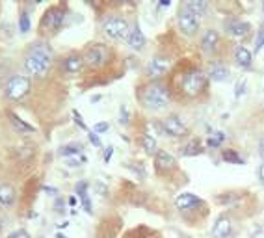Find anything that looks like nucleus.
<instances>
[{
    "mask_svg": "<svg viewBox=\"0 0 264 238\" xmlns=\"http://www.w3.org/2000/svg\"><path fill=\"white\" fill-rule=\"evenodd\" d=\"M52 67V50L45 43H36L30 47L28 54L24 56V69L28 75L36 78H43L48 75Z\"/></svg>",
    "mask_w": 264,
    "mask_h": 238,
    "instance_id": "nucleus-1",
    "label": "nucleus"
},
{
    "mask_svg": "<svg viewBox=\"0 0 264 238\" xmlns=\"http://www.w3.org/2000/svg\"><path fill=\"white\" fill-rule=\"evenodd\" d=\"M140 100L147 110L158 112V110H164V108L170 104L171 95H170V90H168L164 84H160V82H153V84L145 86V88L141 90Z\"/></svg>",
    "mask_w": 264,
    "mask_h": 238,
    "instance_id": "nucleus-2",
    "label": "nucleus"
},
{
    "mask_svg": "<svg viewBox=\"0 0 264 238\" xmlns=\"http://www.w3.org/2000/svg\"><path fill=\"white\" fill-rule=\"evenodd\" d=\"M207 75L199 69H192L182 75L180 90L186 97H197L207 90Z\"/></svg>",
    "mask_w": 264,
    "mask_h": 238,
    "instance_id": "nucleus-3",
    "label": "nucleus"
},
{
    "mask_svg": "<svg viewBox=\"0 0 264 238\" xmlns=\"http://www.w3.org/2000/svg\"><path fill=\"white\" fill-rule=\"evenodd\" d=\"M177 24L184 36H195L201 26V17H197L186 4H182L179 8V13H177Z\"/></svg>",
    "mask_w": 264,
    "mask_h": 238,
    "instance_id": "nucleus-4",
    "label": "nucleus"
},
{
    "mask_svg": "<svg viewBox=\"0 0 264 238\" xmlns=\"http://www.w3.org/2000/svg\"><path fill=\"white\" fill-rule=\"evenodd\" d=\"M30 78L24 77V75H15V77L9 78L8 84H6V97L9 100H21L30 93Z\"/></svg>",
    "mask_w": 264,
    "mask_h": 238,
    "instance_id": "nucleus-5",
    "label": "nucleus"
},
{
    "mask_svg": "<svg viewBox=\"0 0 264 238\" xmlns=\"http://www.w3.org/2000/svg\"><path fill=\"white\" fill-rule=\"evenodd\" d=\"M102 32H104L110 39L121 41V39L129 38L131 24L127 23L123 17H108V19L102 23Z\"/></svg>",
    "mask_w": 264,
    "mask_h": 238,
    "instance_id": "nucleus-6",
    "label": "nucleus"
},
{
    "mask_svg": "<svg viewBox=\"0 0 264 238\" xmlns=\"http://www.w3.org/2000/svg\"><path fill=\"white\" fill-rule=\"evenodd\" d=\"M110 60V50L106 45L102 43H95V45L88 47V50L84 52V63L91 69H99Z\"/></svg>",
    "mask_w": 264,
    "mask_h": 238,
    "instance_id": "nucleus-7",
    "label": "nucleus"
},
{
    "mask_svg": "<svg viewBox=\"0 0 264 238\" xmlns=\"http://www.w3.org/2000/svg\"><path fill=\"white\" fill-rule=\"evenodd\" d=\"M63 21H65V11L60 6H52L45 11V15L41 17V30L54 34L63 26Z\"/></svg>",
    "mask_w": 264,
    "mask_h": 238,
    "instance_id": "nucleus-8",
    "label": "nucleus"
},
{
    "mask_svg": "<svg viewBox=\"0 0 264 238\" xmlns=\"http://www.w3.org/2000/svg\"><path fill=\"white\" fill-rule=\"evenodd\" d=\"M162 131L168 134V136H173V138H179V136H184L188 132L186 125L180 121V117L177 115H170L162 121Z\"/></svg>",
    "mask_w": 264,
    "mask_h": 238,
    "instance_id": "nucleus-9",
    "label": "nucleus"
},
{
    "mask_svg": "<svg viewBox=\"0 0 264 238\" xmlns=\"http://www.w3.org/2000/svg\"><path fill=\"white\" fill-rule=\"evenodd\" d=\"M175 207L182 210V212H188V210H195V208L203 207V201L194 195V193H180L179 197L175 199Z\"/></svg>",
    "mask_w": 264,
    "mask_h": 238,
    "instance_id": "nucleus-10",
    "label": "nucleus"
},
{
    "mask_svg": "<svg viewBox=\"0 0 264 238\" xmlns=\"http://www.w3.org/2000/svg\"><path fill=\"white\" fill-rule=\"evenodd\" d=\"M225 30L231 38L240 39V38H246V36L249 34L251 24L246 23V21H240V19H231V21L225 24Z\"/></svg>",
    "mask_w": 264,
    "mask_h": 238,
    "instance_id": "nucleus-11",
    "label": "nucleus"
},
{
    "mask_svg": "<svg viewBox=\"0 0 264 238\" xmlns=\"http://www.w3.org/2000/svg\"><path fill=\"white\" fill-rule=\"evenodd\" d=\"M218 47H220V34H218L216 30H212V28H209V30H205V34H203L201 38V50L205 54H214L218 50Z\"/></svg>",
    "mask_w": 264,
    "mask_h": 238,
    "instance_id": "nucleus-12",
    "label": "nucleus"
},
{
    "mask_svg": "<svg viewBox=\"0 0 264 238\" xmlns=\"http://www.w3.org/2000/svg\"><path fill=\"white\" fill-rule=\"evenodd\" d=\"M82 67H84V56H80V54H69L62 62V69L67 75H77L82 71Z\"/></svg>",
    "mask_w": 264,
    "mask_h": 238,
    "instance_id": "nucleus-13",
    "label": "nucleus"
},
{
    "mask_svg": "<svg viewBox=\"0 0 264 238\" xmlns=\"http://www.w3.org/2000/svg\"><path fill=\"white\" fill-rule=\"evenodd\" d=\"M212 235L214 238H229L233 235V225H231V220L227 216H220L212 227Z\"/></svg>",
    "mask_w": 264,
    "mask_h": 238,
    "instance_id": "nucleus-14",
    "label": "nucleus"
},
{
    "mask_svg": "<svg viewBox=\"0 0 264 238\" xmlns=\"http://www.w3.org/2000/svg\"><path fill=\"white\" fill-rule=\"evenodd\" d=\"M207 77L210 80H214V82H225L227 78H229V69H227L225 63L221 62H214L209 65V69H207Z\"/></svg>",
    "mask_w": 264,
    "mask_h": 238,
    "instance_id": "nucleus-15",
    "label": "nucleus"
},
{
    "mask_svg": "<svg viewBox=\"0 0 264 238\" xmlns=\"http://www.w3.org/2000/svg\"><path fill=\"white\" fill-rule=\"evenodd\" d=\"M170 69V62L166 60V58H153L147 65V73L149 77L153 78H160L162 75H166Z\"/></svg>",
    "mask_w": 264,
    "mask_h": 238,
    "instance_id": "nucleus-16",
    "label": "nucleus"
},
{
    "mask_svg": "<svg viewBox=\"0 0 264 238\" xmlns=\"http://www.w3.org/2000/svg\"><path fill=\"white\" fill-rule=\"evenodd\" d=\"M127 43H129V47L134 48V50H141V48L145 47V36H143V32H141V28L138 24H134L131 28L129 38H127Z\"/></svg>",
    "mask_w": 264,
    "mask_h": 238,
    "instance_id": "nucleus-17",
    "label": "nucleus"
},
{
    "mask_svg": "<svg viewBox=\"0 0 264 238\" xmlns=\"http://www.w3.org/2000/svg\"><path fill=\"white\" fill-rule=\"evenodd\" d=\"M234 60H236V63L240 65L242 69H251V65H253V54H251L249 48L238 45L234 48Z\"/></svg>",
    "mask_w": 264,
    "mask_h": 238,
    "instance_id": "nucleus-18",
    "label": "nucleus"
},
{
    "mask_svg": "<svg viewBox=\"0 0 264 238\" xmlns=\"http://www.w3.org/2000/svg\"><path fill=\"white\" fill-rule=\"evenodd\" d=\"M175 158L171 156L168 151H158L155 156V166L158 171H168V169H173L175 168Z\"/></svg>",
    "mask_w": 264,
    "mask_h": 238,
    "instance_id": "nucleus-19",
    "label": "nucleus"
},
{
    "mask_svg": "<svg viewBox=\"0 0 264 238\" xmlns=\"http://www.w3.org/2000/svg\"><path fill=\"white\" fill-rule=\"evenodd\" d=\"M8 117H9V123H11V127L15 129L19 134H32V132L36 131L32 125H28L26 121H23L21 117L17 114H13V112H8Z\"/></svg>",
    "mask_w": 264,
    "mask_h": 238,
    "instance_id": "nucleus-20",
    "label": "nucleus"
},
{
    "mask_svg": "<svg viewBox=\"0 0 264 238\" xmlns=\"http://www.w3.org/2000/svg\"><path fill=\"white\" fill-rule=\"evenodd\" d=\"M182 4H186L188 8L194 11L197 17H205L209 13V6H210V0H184Z\"/></svg>",
    "mask_w": 264,
    "mask_h": 238,
    "instance_id": "nucleus-21",
    "label": "nucleus"
},
{
    "mask_svg": "<svg viewBox=\"0 0 264 238\" xmlns=\"http://www.w3.org/2000/svg\"><path fill=\"white\" fill-rule=\"evenodd\" d=\"M15 201V190L9 185H0V205L2 207H11Z\"/></svg>",
    "mask_w": 264,
    "mask_h": 238,
    "instance_id": "nucleus-22",
    "label": "nucleus"
},
{
    "mask_svg": "<svg viewBox=\"0 0 264 238\" xmlns=\"http://www.w3.org/2000/svg\"><path fill=\"white\" fill-rule=\"evenodd\" d=\"M77 193L80 201H82V207L88 214H91L93 212V208H91V201H89V195H88V185L86 183H78L77 185Z\"/></svg>",
    "mask_w": 264,
    "mask_h": 238,
    "instance_id": "nucleus-23",
    "label": "nucleus"
},
{
    "mask_svg": "<svg viewBox=\"0 0 264 238\" xmlns=\"http://www.w3.org/2000/svg\"><path fill=\"white\" fill-rule=\"evenodd\" d=\"M141 147H143V151L147 154L158 153V149H156V140L153 138V136H149V134H145V136L141 138Z\"/></svg>",
    "mask_w": 264,
    "mask_h": 238,
    "instance_id": "nucleus-24",
    "label": "nucleus"
},
{
    "mask_svg": "<svg viewBox=\"0 0 264 238\" xmlns=\"http://www.w3.org/2000/svg\"><path fill=\"white\" fill-rule=\"evenodd\" d=\"M203 153V147H201V143L199 142H190L186 147H184V151H182V154L184 156H195V154H201Z\"/></svg>",
    "mask_w": 264,
    "mask_h": 238,
    "instance_id": "nucleus-25",
    "label": "nucleus"
},
{
    "mask_svg": "<svg viewBox=\"0 0 264 238\" xmlns=\"http://www.w3.org/2000/svg\"><path fill=\"white\" fill-rule=\"evenodd\" d=\"M82 153V147L78 145V143H71V145H65L60 149V154L65 156V158H69V156H75V154H80Z\"/></svg>",
    "mask_w": 264,
    "mask_h": 238,
    "instance_id": "nucleus-26",
    "label": "nucleus"
},
{
    "mask_svg": "<svg viewBox=\"0 0 264 238\" xmlns=\"http://www.w3.org/2000/svg\"><path fill=\"white\" fill-rule=\"evenodd\" d=\"M221 158L225 162H231V164H244V160L240 158V154L236 153V151H231V149H225V151L221 153Z\"/></svg>",
    "mask_w": 264,
    "mask_h": 238,
    "instance_id": "nucleus-27",
    "label": "nucleus"
},
{
    "mask_svg": "<svg viewBox=\"0 0 264 238\" xmlns=\"http://www.w3.org/2000/svg\"><path fill=\"white\" fill-rule=\"evenodd\" d=\"M225 140V136H223V132H214L212 136H209V140H207V145L212 147V149H216V147L221 145V142Z\"/></svg>",
    "mask_w": 264,
    "mask_h": 238,
    "instance_id": "nucleus-28",
    "label": "nucleus"
},
{
    "mask_svg": "<svg viewBox=\"0 0 264 238\" xmlns=\"http://www.w3.org/2000/svg\"><path fill=\"white\" fill-rule=\"evenodd\" d=\"M88 160L84 154H75V156H69V158H65V164L71 166V168H77V166H82L84 162Z\"/></svg>",
    "mask_w": 264,
    "mask_h": 238,
    "instance_id": "nucleus-29",
    "label": "nucleus"
},
{
    "mask_svg": "<svg viewBox=\"0 0 264 238\" xmlns=\"http://www.w3.org/2000/svg\"><path fill=\"white\" fill-rule=\"evenodd\" d=\"M19 30H21V34H26L30 30V17H28V13L19 15Z\"/></svg>",
    "mask_w": 264,
    "mask_h": 238,
    "instance_id": "nucleus-30",
    "label": "nucleus"
},
{
    "mask_svg": "<svg viewBox=\"0 0 264 238\" xmlns=\"http://www.w3.org/2000/svg\"><path fill=\"white\" fill-rule=\"evenodd\" d=\"M264 47V24L261 26V30H259V34H257V39H255V50L259 52V50H263Z\"/></svg>",
    "mask_w": 264,
    "mask_h": 238,
    "instance_id": "nucleus-31",
    "label": "nucleus"
},
{
    "mask_svg": "<svg viewBox=\"0 0 264 238\" xmlns=\"http://www.w3.org/2000/svg\"><path fill=\"white\" fill-rule=\"evenodd\" d=\"M110 129V125L106 123V121H102V123H97L93 125V132L95 134H102V132H106Z\"/></svg>",
    "mask_w": 264,
    "mask_h": 238,
    "instance_id": "nucleus-32",
    "label": "nucleus"
},
{
    "mask_svg": "<svg viewBox=\"0 0 264 238\" xmlns=\"http://www.w3.org/2000/svg\"><path fill=\"white\" fill-rule=\"evenodd\" d=\"M8 238H30V237H28V233L24 229H19V231H13L11 235H8Z\"/></svg>",
    "mask_w": 264,
    "mask_h": 238,
    "instance_id": "nucleus-33",
    "label": "nucleus"
},
{
    "mask_svg": "<svg viewBox=\"0 0 264 238\" xmlns=\"http://www.w3.org/2000/svg\"><path fill=\"white\" fill-rule=\"evenodd\" d=\"M88 136H89V142H91L95 147H101V140H99V136H97L95 132H88Z\"/></svg>",
    "mask_w": 264,
    "mask_h": 238,
    "instance_id": "nucleus-34",
    "label": "nucleus"
},
{
    "mask_svg": "<svg viewBox=\"0 0 264 238\" xmlns=\"http://www.w3.org/2000/svg\"><path fill=\"white\" fill-rule=\"evenodd\" d=\"M73 115H75V121H77V123L80 125V127H82L84 131H88V127H86V123H84V121H82V117H80V114H78V112H73Z\"/></svg>",
    "mask_w": 264,
    "mask_h": 238,
    "instance_id": "nucleus-35",
    "label": "nucleus"
},
{
    "mask_svg": "<svg viewBox=\"0 0 264 238\" xmlns=\"http://www.w3.org/2000/svg\"><path fill=\"white\" fill-rule=\"evenodd\" d=\"M112 153H114V147H108V149H106V153H104V162H108V160H110Z\"/></svg>",
    "mask_w": 264,
    "mask_h": 238,
    "instance_id": "nucleus-36",
    "label": "nucleus"
},
{
    "mask_svg": "<svg viewBox=\"0 0 264 238\" xmlns=\"http://www.w3.org/2000/svg\"><path fill=\"white\" fill-rule=\"evenodd\" d=\"M259 179H261V183L264 185V164L259 168Z\"/></svg>",
    "mask_w": 264,
    "mask_h": 238,
    "instance_id": "nucleus-37",
    "label": "nucleus"
},
{
    "mask_svg": "<svg viewBox=\"0 0 264 238\" xmlns=\"http://www.w3.org/2000/svg\"><path fill=\"white\" fill-rule=\"evenodd\" d=\"M259 154H261V156L264 158V138L261 140V143H259Z\"/></svg>",
    "mask_w": 264,
    "mask_h": 238,
    "instance_id": "nucleus-38",
    "label": "nucleus"
},
{
    "mask_svg": "<svg viewBox=\"0 0 264 238\" xmlns=\"http://www.w3.org/2000/svg\"><path fill=\"white\" fill-rule=\"evenodd\" d=\"M69 205L71 207H75V205H77V197H69Z\"/></svg>",
    "mask_w": 264,
    "mask_h": 238,
    "instance_id": "nucleus-39",
    "label": "nucleus"
},
{
    "mask_svg": "<svg viewBox=\"0 0 264 238\" xmlns=\"http://www.w3.org/2000/svg\"><path fill=\"white\" fill-rule=\"evenodd\" d=\"M125 2H129V4H136L138 0H125Z\"/></svg>",
    "mask_w": 264,
    "mask_h": 238,
    "instance_id": "nucleus-40",
    "label": "nucleus"
},
{
    "mask_svg": "<svg viewBox=\"0 0 264 238\" xmlns=\"http://www.w3.org/2000/svg\"><path fill=\"white\" fill-rule=\"evenodd\" d=\"M36 2H43V0H36Z\"/></svg>",
    "mask_w": 264,
    "mask_h": 238,
    "instance_id": "nucleus-41",
    "label": "nucleus"
},
{
    "mask_svg": "<svg viewBox=\"0 0 264 238\" xmlns=\"http://www.w3.org/2000/svg\"><path fill=\"white\" fill-rule=\"evenodd\" d=\"M263 11H264V2H263Z\"/></svg>",
    "mask_w": 264,
    "mask_h": 238,
    "instance_id": "nucleus-42",
    "label": "nucleus"
}]
</instances>
